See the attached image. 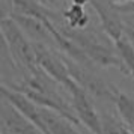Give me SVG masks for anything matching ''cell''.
<instances>
[{"mask_svg": "<svg viewBox=\"0 0 134 134\" xmlns=\"http://www.w3.org/2000/svg\"><path fill=\"white\" fill-rule=\"evenodd\" d=\"M54 26L83 51V54L87 57V60L92 65H98L103 68H116L124 74H128L115 45L110 47L109 42L98 32H95V29H89V27L83 30L69 29L68 26H65L63 18L56 21Z\"/></svg>", "mask_w": 134, "mask_h": 134, "instance_id": "cell-1", "label": "cell"}, {"mask_svg": "<svg viewBox=\"0 0 134 134\" xmlns=\"http://www.w3.org/2000/svg\"><path fill=\"white\" fill-rule=\"evenodd\" d=\"M0 29H2V42L6 45L9 54L12 56L20 71L24 75L35 74L39 69V65L36 60L33 42L26 36V33L21 30V27L12 17H2Z\"/></svg>", "mask_w": 134, "mask_h": 134, "instance_id": "cell-2", "label": "cell"}, {"mask_svg": "<svg viewBox=\"0 0 134 134\" xmlns=\"http://www.w3.org/2000/svg\"><path fill=\"white\" fill-rule=\"evenodd\" d=\"M63 57H65V62H66L72 80L80 87H83L92 98L113 101V97L118 92V89L111 83L105 81L101 75L93 72L91 69V65H81L79 62L66 57L65 54H63Z\"/></svg>", "mask_w": 134, "mask_h": 134, "instance_id": "cell-3", "label": "cell"}, {"mask_svg": "<svg viewBox=\"0 0 134 134\" xmlns=\"http://www.w3.org/2000/svg\"><path fill=\"white\" fill-rule=\"evenodd\" d=\"M33 47H35L39 68L68 92L75 85V81L69 74V69H68L63 54L59 50H56L54 47L44 45V44H33Z\"/></svg>", "mask_w": 134, "mask_h": 134, "instance_id": "cell-4", "label": "cell"}, {"mask_svg": "<svg viewBox=\"0 0 134 134\" xmlns=\"http://www.w3.org/2000/svg\"><path fill=\"white\" fill-rule=\"evenodd\" d=\"M68 93H69V103L81 127L91 131L92 134H103V118L97 111L91 95L77 83L68 91Z\"/></svg>", "mask_w": 134, "mask_h": 134, "instance_id": "cell-5", "label": "cell"}, {"mask_svg": "<svg viewBox=\"0 0 134 134\" xmlns=\"http://www.w3.org/2000/svg\"><path fill=\"white\" fill-rule=\"evenodd\" d=\"M89 3L99 18L104 35L111 42L115 44L116 41L127 36V23L122 21V15L118 12L115 5L109 3L107 0H91Z\"/></svg>", "mask_w": 134, "mask_h": 134, "instance_id": "cell-6", "label": "cell"}, {"mask_svg": "<svg viewBox=\"0 0 134 134\" xmlns=\"http://www.w3.org/2000/svg\"><path fill=\"white\" fill-rule=\"evenodd\" d=\"M0 133L2 134H42L14 104L2 97L0 104Z\"/></svg>", "mask_w": 134, "mask_h": 134, "instance_id": "cell-7", "label": "cell"}, {"mask_svg": "<svg viewBox=\"0 0 134 134\" xmlns=\"http://www.w3.org/2000/svg\"><path fill=\"white\" fill-rule=\"evenodd\" d=\"M62 18L65 26L69 29H77V30H83L89 27V15L86 14L85 6L80 5H69L66 9L62 11Z\"/></svg>", "mask_w": 134, "mask_h": 134, "instance_id": "cell-8", "label": "cell"}, {"mask_svg": "<svg viewBox=\"0 0 134 134\" xmlns=\"http://www.w3.org/2000/svg\"><path fill=\"white\" fill-rule=\"evenodd\" d=\"M111 103L115 104L121 121L131 130L134 127V99L130 95H127V93H124L118 89Z\"/></svg>", "mask_w": 134, "mask_h": 134, "instance_id": "cell-9", "label": "cell"}, {"mask_svg": "<svg viewBox=\"0 0 134 134\" xmlns=\"http://www.w3.org/2000/svg\"><path fill=\"white\" fill-rule=\"evenodd\" d=\"M109 3H111V5H115V6H119V5H125V3H128V2H133V0H107Z\"/></svg>", "mask_w": 134, "mask_h": 134, "instance_id": "cell-10", "label": "cell"}, {"mask_svg": "<svg viewBox=\"0 0 134 134\" xmlns=\"http://www.w3.org/2000/svg\"><path fill=\"white\" fill-rule=\"evenodd\" d=\"M127 36L134 42V27H131V26H128V24H127Z\"/></svg>", "mask_w": 134, "mask_h": 134, "instance_id": "cell-11", "label": "cell"}, {"mask_svg": "<svg viewBox=\"0 0 134 134\" xmlns=\"http://www.w3.org/2000/svg\"><path fill=\"white\" fill-rule=\"evenodd\" d=\"M91 0H71L72 5H80V6H85L86 3H89Z\"/></svg>", "mask_w": 134, "mask_h": 134, "instance_id": "cell-12", "label": "cell"}, {"mask_svg": "<svg viewBox=\"0 0 134 134\" xmlns=\"http://www.w3.org/2000/svg\"><path fill=\"white\" fill-rule=\"evenodd\" d=\"M45 2H47V5H50V6H53V5L57 3V0H45Z\"/></svg>", "mask_w": 134, "mask_h": 134, "instance_id": "cell-13", "label": "cell"}]
</instances>
